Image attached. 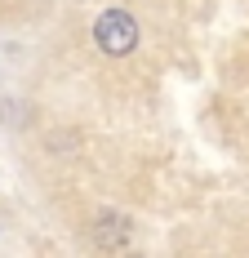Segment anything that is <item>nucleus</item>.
<instances>
[{
  "mask_svg": "<svg viewBox=\"0 0 249 258\" xmlns=\"http://www.w3.org/2000/svg\"><path fill=\"white\" fill-rule=\"evenodd\" d=\"M94 45L107 58L134 53V45H138V18L129 9H102L98 18H94Z\"/></svg>",
  "mask_w": 249,
  "mask_h": 258,
  "instance_id": "nucleus-1",
  "label": "nucleus"
}]
</instances>
